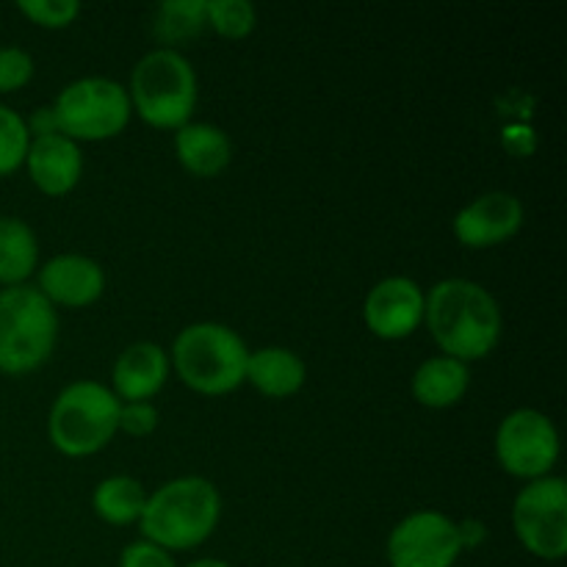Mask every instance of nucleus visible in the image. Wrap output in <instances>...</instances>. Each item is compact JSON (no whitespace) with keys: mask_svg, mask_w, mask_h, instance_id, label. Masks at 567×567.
Masks as SVG:
<instances>
[{"mask_svg":"<svg viewBox=\"0 0 567 567\" xmlns=\"http://www.w3.org/2000/svg\"><path fill=\"white\" fill-rule=\"evenodd\" d=\"M144 502H147V493H144L142 482H136L133 476H109L94 487L92 496L97 518H103L111 526L138 524Z\"/></svg>","mask_w":567,"mask_h":567,"instance_id":"obj_20","label":"nucleus"},{"mask_svg":"<svg viewBox=\"0 0 567 567\" xmlns=\"http://www.w3.org/2000/svg\"><path fill=\"white\" fill-rule=\"evenodd\" d=\"M188 567H230L225 563V559H214V557H205V559H197V563H192Z\"/></svg>","mask_w":567,"mask_h":567,"instance_id":"obj_30","label":"nucleus"},{"mask_svg":"<svg viewBox=\"0 0 567 567\" xmlns=\"http://www.w3.org/2000/svg\"><path fill=\"white\" fill-rule=\"evenodd\" d=\"M308 380L302 358L291 349L266 347L258 352H249L247 360V382L258 393L269 399H291L293 393L302 391Z\"/></svg>","mask_w":567,"mask_h":567,"instance_id":"obj_17","label":"nucleus"},{"mask_svg":"<svg viewBox=\"0 0 567 567\" xmlns=\"http://www.w3.org/2000/svg\"><path fill=\"white\" fill-rule=\"evenodd\" d=\"M59 338L55 308L33 286L0 291V374L22 377L48 363Z\"/></svg>","mask_w":567,"mask_h":567,"instance_id":"obj_6","label":"nucleus"},{"mask_svg":"<svg viewBox=\"0 0 567 567\" xmlns=\"http://www.w3.org/2000/svg\"><path fill=\"white\" fill-rule=\"evenodd\" d=\"M249 349L236 330L199 321L177 332L172 365L186 388L203 396H227L247 382Z\"/></svg>","mask_w":567,"mask_h":567,"instance_id":"obj_3","label":"nucleus"},{"mask_svg":"<svg viewBox=\"0 0 567 567\" xmlns=\"http://www.w3.org/2000/svg\"><path fill=\"white\" fill-rule=\"evenodd\" d=\"M524 227V203L509 192H487L454 216V236L468 249H491Z\"/></svg>","mask_w":567,"mask_h":567,"instance_id":"obj_12","label":"nucleus"},{"mask_svg":"<svg viewBox=\"0 0 567 567\" xmlns=\"http://www.w3.org/2000/svg\"><path fill=\"white\" fill-rule=\"evenodd\" d=\"M25 125H28V133H31V138L50 136V133H59V127H55L53 109H39V111H33V116L25 122Z\"/></svg>","mask_w":567,"mask_h":567,"instance_id":"obj_28","label":"nucleus"},{"mask_svg":"<svg viewBox=\"0 0 567 567\" xmlns=\"http://www.w3.org/2000/svg\"><path fill=\"white\" fill-rule=\"evenodd\" d=\"M158 31L161 37L175 42V39H186L199 31L205 22V0H175V3H164L158 9Z\"/></svg>","mask_w":567,"mask_h":567,"instance_id":"obj_23","label":"nucleus"},{"mask_svg":"<svg viewBox=\"0 0 567 567\" xmlns=\"http://www.w3.org/2000/svg\"><path fill=\"white\" fill-rule=\"evenodd\" d=\"M39 293L50 305L61 308H89L97 302L105 291L103 266L86 255L66 252L59 258H50L39 269Z\"/></svg>","mask_w":567,"mask_h":567,"instance_id":"obj_13","label":"nucleus"},{"mask_svg":"<svg viewBox=\"0 0 567 567\" xmlns=\"http://www.w3.org/2000/svg\"><path fill=\"white\" fill-rule=\"evenodd\" d=\"M122 402L103 382L81 380L55 396L48 415V435L64 457H92L120 432Z\"/></svg>","mask_w":567,"mask_h":567,"instance_id":"obj_4","label":"nucleus"},{"mask_svg":"<svg viewBox=\"0 0 567 567\" xmlns=\"http://www.w3.org/2000/svg\"><path fill=\"white\" fill-rule=\"evenodd\" d=\"M424 321L446 358L468 365L482 360L502 341V308L480 282L452 277L441 280L424 305Z\"/></svg>","mask_w":567,"mask_h":567,"instance_id":"obj_1","label":"nucleus"},{"mask_svg":"<svg viewBox=\"0 0 567 567\" xmlns=\"http://www.w3.org/2000/svg\"><path fill=\"white\" fill-rule=\"evenodd\" d=\"M17 9L39 28L48 31H59V28H70L75 17L81 14V3L75 0H22Z\"/></svg>","mask_w":567,"mask_h":567,"instance_id":"obj_24","label":"nucleus"},{"mask_svg":"<svg viewBox=\"0 0 567 567\" xmlns=\"http://www.w3.org/2000/svg\"><path fill=\"white\" fill-rule=\"evenodd\" d=\"M457 532H460V546H463V551L465 548H476L487 537L485 524H480V520H463V524H457Z\"/></svg>","mask_w":567,"mask_h":567,"instance_id":"obj_29","label":"nucleus"},{"mask_svg":"<svg viewBox=\"0 0 567 567\" xmlns=\"http://www.w3.org/2000/svg\"><path fill=\"white\" fill-rule=\"evenodd\" d=\"M131 109L158 131H181L197 105V75L186 55L158 48L144 55L131 75Z\"/></svg>","mask_w":567,"mask_h":567,"instance_id":"obj_5","label":"nucleus"},{"mask_svg":"<svg viewBox=\"0 0 567 567\" xmlns=\"http://www.w3.org/2000/svg\"><path fill=\"white\" fill-rule=\"evenodd\" d=\"M37 264L39 244L31 227L14 216H0V286H25Z\"/></svg>","mask_w":567,"mask_h":567,"instance_id":"obj_19","label":"nucleus"},{"mask_svg":"<svg viewBox=\"0 0 567 567\" xmlns=\"http://www.w3.org/2000/svg\"><path fill=\"white\" fill-rule=\"evenodd\" d=\"M175 153L188 175L216 177L230 166L233 144L221 127L208 122H188L175 133Z\"/></svg>","mask_w":567,"mask_h":567,"instance_id":"obj_16","label":"nucleus"},{"mask_svg":"<svg viewBox=\"0 0 567 567\" xmlns=\"http://www.w3.org/2000/svg\"><path fill=\"white\" fill-rule=\"evenodd\" d=\"M426 293L410 277H385L363 302L365 327L382 341H402L424 321Z\"/></svg>","mask_w":567,"mask_h":567,"instance_id":"obj_11","label":"nucleus"},{"mask_svg":"<svg viewBox=\"0 0 567 567\" xmlns=\"http://www.w3.org/2000/svg\"><path fill=\"white\" fill-rule=\"evenodd\" d=\"M50 109L59 133L72 142H103L120 136L133 114L127 89L97 75L72 81Z\"/></svg>","mask_w":567,"mask_h":567,"instance_id":"obj_7","label":"nucleus"},{"mask_svg":"<svg viewBox=\"0 0 567 567\" xmlns=\"http://www.w3.org/2000/svg\"><path fill=\"white\" fill-rule=\"evenodd\" d=\"M25 166L39 192L48 197H64L81 181L83 155L78 142L61 133H50V136L31 138Z\"/></svg>","mask_w":567,"mask_h":567,"instance_id":"obj_14","label":"nucleus"},{"mask_svg":"<svg viewBox=\"0 0 567 567\" xmlns=\"http://www.w3.org/2000/svg\"><path fill=\"white\" fill-rule=\"evenodd\" d=\"M28 147H31V133L25 120L9 105H0V177L11 175L25 164Z\"/></svg>","mask_w":567,"mask_h":567,"instance_id":"obj_22","label":"nucleus"},{"mask_svg":"<svg viewBox=\"0 0 567 567\" xmlns=\"http://www.w3.org/2000/svg\"><path fill=\"white\" fill-rule=\"evenodd\" d=\"M166 377H169V354L158 343L138 341L116 358L114 396L122 404L150 402L166 385Z\"/></svg>","mask_w":567,"mask_h":567,"instance_id":"obj_15","label":"nucleus"},{"mask_svg":"<svg viewBox=\"0 0 567 567\" xmlns=\"http://www.w3.org/2000/svg\"><path fill=\"white\" fill-rule=\"evenodd\" d=\"M33 59L22 48H0V94L20 92L31 83Z\"/></svg>","mask_w":567,"mask_h":567,"instance_id":"obj_25","label":"nucleus"},{"mask_svg":"<svg viewBox=\"0 0 567 567\" xmlns=\"http://www.w3.org/2000/svg\"><path fill=\"white\" fill-rule=\"evenodd\" d=\"M468 382V365L441 354V358H430L419 365V371L413 374V396L424 408L446 410L465 396Z\"/></svg>","mask_w":567,"mask_h":567,"instance_id":"obj_18","label":"nucleus"},{"mask_svg":"<svg viewBox=\"0 0 567 567\" xmlns=\"http://www.w3.org/2000/svg\"><path fill=\"white\" fill-rule=\"evenodd\" d=\"M205 22L225 39H244L258 25L249 0H205Z\"/></svg>","mask_w":567,"mask_h":567,"instance_id":"obj_21","label":"nucleus"},{"mask_svg":"<svg viewBox=\"0 0 567 567\" xmlns=\"http://www.w3.org/2000/svg\"><path fill=\"white\" fill-rule=\"evenodd\" d=\"M286 567H288V565H286Z\"/></svg>","mask_w":567,"mask_h":567,"instance_id":"obj_31","label":"nucleus"},{"mask_svg":"<svg viewBox=\"0 0 567 567\" xmlns=\"http://www.w3.org/2000/svg\"><path fill=\"white\" fill-rule=\"evenodd\" d=\"M496 460L518 480L551 476L559 460V432L554 421L535 408L513 410L496 430Z\"/></svg>","mask_w":567,"mask_h":567,"instance_id":"obj_9","label":"nucleus"},{"mask_svg":"<svg viewBox=\"0 0 567 567\" xmlns=\"http://www.w3.org/2000/svg\"><path fill=\"white\" fill-rule=\"evenodd\" d=\"M460 554L457 524L435 509L408 515L388 537L391 567H454Z\"/></svg>","mask_w":567,"mask_h":567,"instance_id":"obj_10","label":"nucleus"},{"mask_svg":"<svg viewBox=\"0 0 567 567\" xmlns=\"http://www.w3.org/2000/svg\"><path fill=\"white\" fill-rule=\"evenodd\" d=\"M158 426V410L150 402H127L120 408V430L133 437L153 435Z\"/></svg>","mask_w":567,"mask_h":567,"instance_id":"obj_26","label":"nucleus"},{"mask_svg":"<svg viewBox=\"0 0 567 567\" xmlns=\"http://www.w3.org/2000/svg\"><path fill=\"white\" fill-rule=\"evenodd\" d=\"M221 518V498L214 482L181 476L147 496L138 518L144 540L164 551H188L208 540Z\"/></svg>","mask_w":567,"mask_h":567,"instance_id":"obj_2","label":"nucleus"},{"mask_svg":"<svg viewBox=\"0 0 567 567\" xmlns=\"http://www.w3.org/2000/svg\"><path fill=\"white\" fill-rule=\"evenodd\" d=\"M513 529L520 546L537 559L559 563L567 554V485L563 476L529 482L515 496Z\"/></svg>","mask_w":567,"mask_h":567,"instance_id":"obj_8","label":"nucleus"},{"mask_svg":"<svg viewBox=\"0 0 567 567\" xmlns=\"http://www.w3.org/2000/svg\"><path fill=\"white\" fill-rule=\"evenodd\" d=\"M120 567H177L169 551L147 540H136L122 551Z\"/></svg>","mask_w":567,"mask_h":567,"instance_id":"obj_27","label":"nucleus"}]
</instances>
